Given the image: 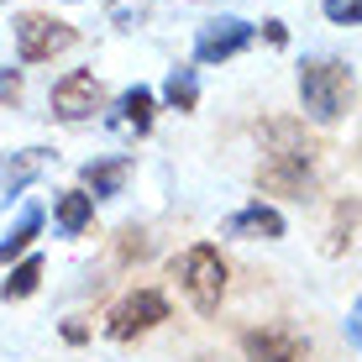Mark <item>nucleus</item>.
Segmentation results:
<instances>
[{
    "instance_id": "6e6552de",
    "label": "nucleus",
    "mask_w": 362,
    "mask_h": 362,
    "mask_svg": "<svg viewBox=\"0 0 362 362\" xmlns=\"http://www.w3.org/2000/svg\"><path fill=\"white\" fill-rule=\"evenodd\" d=\"M221 236H231V242H284V236H289V221H284V210L268 205V199H247L242 210H231V216L221 221Z\"/></svg>"
},
{
    "instance_id": "1a4fd4ad",
    "label": "nucleus",
    "mask_w": 362,
    "mask_h": 362,
    "mask_svg": "<svg viewBox=\"0 0 362 362\" xmlns=\"http://www.w3.org/2000/svg\"><path fill=\"white\" fill-rule=\"evenodd\" d=\"M242 357L247 362H310V341L289 326H252L242 331Z\"/></svg>"
},
{
    "instance_id": "dca6fc26",
    "label": "nucleus",
    "mask_w": 362,
    "mask_h": 362,
    "mask_svg": "<svg viewBox=\"0 0 362 362\" xmlns=\"http://www.w3.org/2000/svg\"><path fill=\"white\" fill-rule=\"evenodd\" d=\"M158 100H163V105L168 110H179V116H189V110L199 105V74L194 69H168V79H163V95H158Z\"/></svg>"
},
{
    "instance_id": "f257e3e1",
    "label": "nucleus",
    "mask_w": 362,
    "mask_h": 362,
    "mask_svg": "<svg viewBox=\"0 0 362 362\" xmlns=\"http://www.w3.org/2000/svg\"><path fill=\"white\" fill-rule=\"evenodd\" d=\"M263 163H257V189L279 199H315L320 184V142L305 132L299 116H273L263 121Z\"/></svg>"
},
{
    "instance_id": "393cba45",
    "label": "nucleus",
    "mask_w": 362,
    "mask_h": 362,
    "mask_svg": "<svg viewBox=\"0 0 362 362\" xmlns=\"http://www.w3.org/2000/svg\"><path fill=\"white\" fill-rule=\"evenodd\" d=\"M69 6H74V0H69Z\"/></svg>"
},
{
    "instance_id": "f3484780",
    "label": "nucleus",
    "mask_w": 362,
    "mask_h": 362,
    "mask_svg": "<svg viewBox=\"0 0 362 362\" xmlns=\"http://www.w3.org/2000/svg\"><path fill=\"white\" fill-rule=\"evenodd\" d=\"M42 257L37 252H27V257H16V263H11V279L0 284V299H32L37 289H42Z\"/></svg>"
},
{
    "instance_id": "f8f14e48",
    "label": "nucleus",
    "mask_w": 362,
    "mask_h": 362,
    "mask_svg": "<svg viewBox=\"0 0 362 362\" xmlns=\"http://www.w3.org/2000/svg\"><path fill=\"white\" fill-rule=\"evenodd\" d=\"M132 179V158L116 153V158H90V163L79 168V189L90 199H116L121 189H127Z\"/></svg>"
},
{
    "instance_id": "39448f33",
    "label": "nucleus",
    "mask_w": 362,
    "mask_h": 362,
    "mask_svg": "<svg viewBox=\"0 0 362 362\" xmlns=\"http://www.w3.org/2000/svg\"><path fill=\"white\" fill-rule=\"evenodd\" d=\"M168 315H173V310H168V294L163 289H132V294H121L116 305H110L105 336H110V341H136V336L158 331Z\"/></svg>"
},
{
    "instance_id": "4468645a",
    "label": "nucleus",
    "mask_w": 362,
    "mask_h": 362,
    "mask_svg": "<svg viewBox=\"0 0 362 362\" xmlns=\"http://www.w3.org/2000/svg\"><path fill=\"white\" fill-rule=\"evenodd\" d=\"M90 221H95V199L84 189H58L53 194V226H58V236H84Z\"/></svg>"
},
{
    "instance_id": "412c9836",
    "label": "nucleus",
    "mask_w": 362,
    "mask_h": 362,
    "mask_svg": "<svg viewBox=\"0 0 362 362\" xmlns=\"http://www.w3.org/2000/svg\"><path fill=\"white\" fill-rule=\"evenodd\" d=\"M0 105H21V69H0Z\"/></svg>"
},
{
    "instance_id": "aec40b11",
    "label": "nucleus",
    "mask_w": 362,
    "mask_h": 362,
    "mask_svg": "<svg viewBox=\"0 0 362 362\" xmlns=\"http://www.w3.org/2000/svg\"><path fill=\"white\" fill-rule=\"evenodd\" d=\"M142 16H147L142 0H110V21H116V27H136Z\"/></svg>"
},
{
    "instance_id": "ddd939ff",
    "label": "nucleus",
    "mask_w": 362,
    "mask_h": 362,
    "mask_svg": "<svg viewBox=\"0 0 362 362\" xmlns=\"http://www.w3.org/2000/svg\"><path fill=\"white\" fill-rule=\"evenodd\" d=\"M42 226H47V210L37 205V199H27V205L16 210V226L0 236V268H11L16 257H27L37 247V236H42Z\"/></svg>"
},
{
    "instance_id": "7ed1b4c3",
    "label": "nucleus",
    "mask_w": 362,
    "mask_h": 362,
    "mask_svg": "<svg viewBox=\"0 0 362 362\" xmlns=\"http://www.w3.org/2000/svg\"><path fill=\"white\" fill-rule=\"evenodd\" d=\"M173 279H179L184 299H189L199 315H216V310H221V299H226L231 268H226V257H221V247L194 242V247H184V252L173 257Z\"/></svg>"
},
{
    "instance_id": "5701e85b",
    "label": "nucleus",
    "mask_w": 362,
    "mask_h": 362,
    "mask_svg": "<svg viewBox=\"0 0 362 362\" xmlns=\"http://www.w3.org/2000/svg\"><path fill=\"white\" fill-rule=\"evenodd\" d=\"M263 37L273 47H284V42H289V27H284V21H263Z\"/></svg>"
},
{
    "instance_id": "4be33fe9",
    "label": "nucleus",
    "mask_w": 362,
    "mask_h": 362,
    "mask_svg": "<svg viewBox=\"0 0 362 362\" xmlns=\"http://www.w3.org/2000/svg\"><path fill=\"white\" fill-rule=\"evenodd\" d=\"M58 336H64L69 346H84V341H90V326H84V320H64V326H58Z\"/></svg>"
},
{
    "instance_id": "6ab92c4d",
    "label": "nucleus",
    "mask_w": 362,
    "mask_h": 362,
    "mask_svg": "<svg viewBox=\"0 0 362 362\" xmlns=\"http://www.w3.org/2000/svg\"><path fill=\"white\" fill-rule=\"evenodd\" d=\"M320 11H326L331 27H357V21H362V6H357V0H320Z\"/></svg>"
},
{
    "instance_id": "b1692460",
    "label": "nucleus",
    "mask_w": 362,
    "mask_h": 362,
    "mask_svg": "<svg viewBox=\"0 0 362 362\" xmlns=\"http://www.w3.org/2000/svg\"><path fill=\"white\" fill-rule=\"evenodd\" d=\"M357 320H362V305H352V310H346V341H352V352H357Z\"/></svg>"
},
{
    "instance_id": "20e7f679",
    "label": "nucleus",
    "mask_w": 362,
    "mask_h": 362,
    "mask_svg": "<svg viewBox=\"0 0 362 362\" xmlns=\"http://www.w3.org/2000/svg\"><path fill=\"white\" fill-rule=\"evenodd\" d=\"M11 37H16V58L21 64H47V58L69 53V47L79 42V32H74L69 21L47 16V11H21V16L11 21Z\"/></svg>"
},
{
    "instance_id": "2eb2a0df",
    "label": "nucleus",
    "mask_w": 362,
    "mask_h": 362,
    "mask_svg": "<svg viewBox=\"0 0 362 362\" xmlns=\"http://www.w3.org/2000/svg\"><path fill=\"white\" fill-rule=\"evenodd\" d=\"M352 242H357V194H341V199H336V210H331L326 252L341 257V252H352Z\"/></svg>"
},
{
    "instance_id": "0eeeda50",
    "label": "nucleus",
    "mask_w": 362,
    "mask_h": 362,
    "mask_svg": "<svg viewBox=\"0 0 362 362\" xmlns=\"http://www.w3.org/2000/svg\"><path fill=\"white\" fill-rule=\"evenodd\" d=\"M47 105H53V116L64 121V127H84V121H95V110H105V90H100V79L90 69H69L64 79L53 84Z\"/></svg>"
},
{
    "instance_id": "9d476101",
    "label": "nucleus",
    "mask_w": 362,
    "mask_h": 362,
    "mask_svg": "<svg viewBox=\"0 0 362 362\" xmlns=\"http://www.w3.org/2000/svg\"><path fill=\"white\" fill-rule=\"evenodd\" d=\"M105 121H110V132H121V136H147L153 121H158V95L147 90V84H132V90L116 95V105H110Z\"/></svg>"
},
{
    "instance_id": "9b49d317",
    "label": "nucleus",
    "mask_w": 362,
    "mask_h": 362,
    "mask_svg": "<svg viewBox=\"0 0 362 362\" xmlns=\"http://www.w3.org/2000/svg\"><path fill=\"white\" fill-rule=\"evenodd\" d=\"M47 163H53V153H47V147H21V153L0 158V194H6V199H21V194H27L32 184L47 173Z\"/></svg>"
},
{
    "instance_id": "423d86ee",
    "label": "nucleus",
    "mask_w": 362,
    "mask_h": 362,
    "mask_svg": "<svg viewBox=\"0 0 362 362\" xmlns=\"http://www.w3.org/2000/svg\"><path fill=\"white\" fill-rule=\"evenodd\" d=\"M252 42H257V27L247 16H210L194 37V64H205V69L231 64V58H242Z\"/></svg>"
},
{
    "instance_id": "a211bd4d",
    "label": "nucleus",
    "mask_w": 362,
    "mask_h": 362,
    "mask_svg": "<svg viewBox=\"0 0 362 362\" xmlns=\"http://www.w3.org/2000/svg\"><path fill=\"white\" fill-rule=\"evenodd\" d=\"M142 257H153V236L142 226H121L116 231V263H142Z\"/></svg>"
},
{
    "instance_id": "f03ea898",
    "label": "nucleus",
    "mask_w": 362,
    "mask_h": 362,
    "mask_svg": "<svg viewBox=\"0 0 362 362\" xmlns=\"http://www.w3.org/2000/svg\"><path fill=\"white\" fill-rule=\"evenodd\" d=\"M352 95H357L352 64H341V58H305L299 64V105L315 127H336L352 110Z\"/></svg>"
}]
</instances>
